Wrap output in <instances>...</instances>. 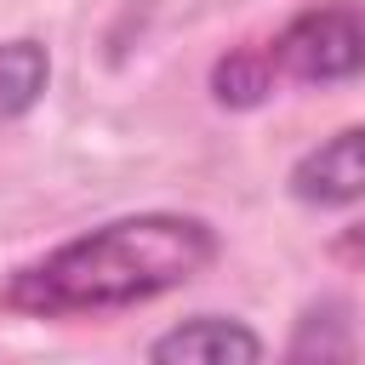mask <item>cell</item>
Returning <instances> with one entry per match:
<instances>
[{
    "mask_svg": "<svg viewBox=\"0 0 365 365\" xmlns=\"http://www.w3.org/2000/svg\"><path fill=\"white\" fill-rule=\"evenodd\" d=\"M274 86H279V80H274L262 46H257V51H228V57H217V68H211V91H217V103H228V108H251V103H262Z\"/></svg>",
    "mask_w": 365,
    "mask_h": 365,
    "instance_id": "obj_6",
    "label": "cell"
},
{
    "mask_svg": "<svg viewBox=\"0 0 365 365\" xmlns=\"http://www.w3.org/2000/svg\"><path fill=\"white\" fill-rule=\"evenodd\" d=\"M274 80L297 86H342L365 74V0H319L302 6L268 46H262Z\"/></svg>",
    "mask_w": 365,
    "mask_h": 365,
    "instance_id": "obj_2",
    "label": "cell"
},
{
    "mask_svg": "<svg viewBox=\"0 0 365 365\" xmlns=\"http://www.w3.org/2000/svg\"><path fill=\"white\" fill-rule=\"evenodd\" d=\"M51 86V57L40 40H0V125L23 120Z\"/></svg>",
    "mask_w": 365,
    "mask_h": 365,
    "instance_id": "obj_5",
    "label": "cell"
},
{
    "mask_svg": "<svg viewBox=\"0 0 365 365\" xmlns=\"http://www.w3.org/2000/svg\"><path fill=\"white\" fill-rule=\"evenodd\" d=\"M285 182L302 205H354V200H365V125H348V131L314 143L291 165Z\"/></svg>",
    "mask_w": 365,
    "mask_h": 365,
    "instance_id": "obj_3",
    "label": "cell"
},
{
    "mask_svg": "<svg viewBox=\"0 0 365 365\" xmlns=\"http://www.w3.org/2000/svg\"><path fill=\"white\" fill-rule=\"evenodd\" d=\"M211 262H217V228L205 217L137 211V217H114L23 262L6 279L0 308L29 314V319L114 314V308H137V302H154L188 285Z\"/></svg>",
    "mask_w": 365,
    "mask_h": 365,
    "instance_id": "obj_1",
    "label": "cell"
},
{
    "mask_svg": "<svg viewBox=\"0 0 365 365\" xmlns=\"http://www.w3.org/2000/svg\"><path fill=\"white\" fill-rule=\"evenodd\" d=\"M148 359H171V365H245V359H262V336L245 319H234V314H194V319L171 325L165 336H154Z\"/></svg>",
    "mask_w": 365,
    "mask_h": 365,
    "instance_id": "obj_4",
    "label": "cell"
},
{
    "mask_svg": "<svg viewBox=\"0 0 365 365\" xmlns=\"http://www.w3.org/2000/svg\"><path fill=\"white\" fill-rule=\"evenodd\" d=\"M336 257H365V222H359L354 234H342V240H336Z\"/></svg>",
    "mask_w": 365,
    "mask_h": 365,
    "instance_id": "obj_7",
    "label": "cell"
}]
</instances>
